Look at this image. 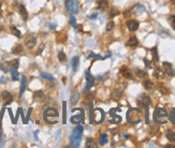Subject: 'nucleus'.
Returning <instances> with one entry per match:
<instances>
[{
  "label": "nucleus",
  "mask_w": 175,
  "mask_h": 148,
  "mask_svg": "<svg viewBox=\"0 0 175 148\" xmlns=\"http://www.w3.org/2000/svg\"><path fill=\"white\" fill-rule=\"evenodd\" d=\"M65 6H66V9L68 11H70L71 13H79V10H80V6H79L78 0H66L65 2Z\"/></svg>",
  "instance_id": "obj_6"
},
{
  "label": "nucleus",
  "mask_w": 175,
  "mask_h": 148,
  "mask_svg": "<svg viewBox=\"0 0 175 148\" xmlns=\"http://www.w3.org/2000/svg\"><path fill=\"white\" fill-rule=\"evenodd\" d=\"M135 72H137V76L141 77V78H142V77H146V75H147V74L145 73V72L141 71V70H137Z\"/></svg>",
  "instance_id": "obj_39"
},
{
  "label": "nucleus",
  "mask_w": 175,
  "mask_h": 148,
  "mask_svg": "<svg viewBox=\"0 0 175 148\" xmlns=\"http://www.w3.org/2000/svg\"><path fill=\"white\" fill-rule=\"evenodd\" d=\"M163 70H164L165 74H169L170 76H172V75L174 74L173 67H172V65L169 62H163Z\"/></svg>",
  "instance_id": "obj_15"
},
{
  "label": "nucleus",
  "mask_w": 175,
  "mask_h": 148,
  "mask_svg": "<svg viewBox=\"0 0 175 148\" xmlns=\"http://www.w3.org/2000/svg\"><path fill=\"white\" fill-rule=\"evenodd\" d=\"M84 117H85L84 111L82 109H80V114L74 115V116L71 117V123H80L81 121H84Z\"/></svg>",
  "instance_id": "obj_10"
},
{
  "label": "nucleus",
  "mask_w": 175,
  "mask_h": 148,
  "mask_svg": "<svg viewBox=\"0 0 175 148\" xmlns=\"http://www.w3.org/2000/svg\"><path fill=\"white\" fill-rule=\"evenodd\" d=\"M151 54H153V56H154V61H157L158 56H157V49H156V47L151 49Z\"/></svg>",
  "instance_id": "obj_40"
},
{
  "label": "nucleus",
  "mask_w": 175,
  "mask_h": 148,
  "mask_svg": "<svg viewBox=\"0 0 175 148\" xmlns=\"http://www.w3.org/2000/svg\"><path fill=\"white\" fill-rule=\"evenodd\" d=\"M11 71V75H12V79L14 81H17L18 79V73L17 71H16V69H10Z\"/></svg>",
  "instance_id": "obj_34"
},
{
  "label": "nucleus",
  "mask_w": 175,
  "mask_h": 148,
  "mask_svg": "<svg viewBox=\"0 0 175 148\" xmlns=\"http://www.w3.org/2000/svg\"><path fill=\"white\" fill-rule=\"evenodd\" d=\"M18 11H20V16H22L23 20H27V18H28V13H27L26 8H25L24 6H20V8H18Z\"/></svg>",
  "instance_id": "obj_19"
},
{
  "label": "nucleus",
  "mask_w": 175,
  "mask_h": 148,
  "mask_svg": "<svg viewBox=\"0 0 175 148\" xmlns=\"http://www.w3.org/2000/svg\"><path fill=\"white\" fill-rule=\"evenodd\" d=\"M167 138L172 143H175V132L172 130H168L167 131Z\"/></svg>",
  "instance_id": "obj_25"
},
{
  "label": "nucleus",
  "mask_w": 175,
  "mask_h": 148,
  "mask_svg": "<svg viewBox=\"0 0 175 148\" xmlns=\"http://www.w3.org/2000/svg\"><path fill=\"white\" fill-rule=\"evenodd\" d=\"M44 97V93H43V91H36V92L34 93V100H40V99H42Z\"/></svg>",
  "instance_id": "obj_32"
},
{
  "label": "nucleus",
  "mask_w": 175,
  "mask_h": 148,
  "mask_svg": "<svg viewBox=\"0 0 175 148\" xmlns=\"http://www.w3.org/2000/svg\"><path fill=\"white\" fill-rule=\"evenodd\" d=\"M67 104L66 102L62 103V123H66V117H67Z\"/></svg>",
  "instance_id": "obj_30"
},
{
  "label": "nucleus",
  "mask_w": 175,
  "mask_h": 148,
  "mask_svg": "<svg viewBox=\"0 0 175 148\" xmlns=\"http://www.w3.org/2000/svg\"><path fill=\"white\" fill-rule=\"evenodd\" d=\"M70 23H71V25L73 26L74 28H76V20H75V18H74V16L70 17Z\"/></svg>",
  "instance_id": "obj_44"
},
{
  "label": "nucleus",
  "mask_w": 175,
  "mask_h": 148,
  "mask_svg": "<svg viewBox=\"0 0 175 148\" xmlns=\"http://www.w3.org/2000/svg\"><path fill=\"white\" fill-rule=\"evenodd\" d=\"M106 142H108V136H106V134H102L101 140H100V145H104Z\"/></svg>",
  "instance_id": "obj_38"
},
{
  "label": "nucleus",
  "mask_w": 175,
  "mask_h": 148,
  "mask_svg": "<svg viewBox=\"0 0 175 148\" xmlns=\"http://www.w3.org/2000/svg\"><path fill=\"white\" fill-rule=\"evenodd\" d=\"M169 119V114H168L167 110L164 109H157L154 113V120L157 123H165Z\"/></svg>",
  "instance_id": "obj_3"
},
{
  "label": "nucleus",
  "mask_w": 175,
  "mask_h": 148,
  "mask_svg": "<svg viewBox=\"0 0 175 148\" xmlns=\"http://www.w3.org/2000/svg\"><path fill=\"white\" fill-rule=\"evenodd\" d=\"M0 7H1V4H0ZM0 15H1V9H0Z\"/></svg>",
  "instance_id": "obj_52"
},
{
  "label": "nucleus",
  "mask_w": 175,
  "mask_h": 148,
  "mask_svg": "<svg viewBox=\"0 0 175 148\" xmlns=\"http://www.w3.org/2000/svg\"><path fill=\"white\" fill-rule=\"evenodd\" d=\"M139 45V40H137V37L132 36L129 38V40L127 41V46H129V47H135V46Z\"/></svg>",
  "instance_id": "obj_16"
},
{
  "label": "nucleus",
  "mask_w": 175,
  "mask_h": 148,
  "mask_svg": "<svg viewBox=\"0 0 175 148\" xmlns=\"http://www.w3.org/2000/svg\"><path fill=\"white\" fill-rule=\"evenodd\" d=\"M41 76L43 77V78H45V79H48V81H52V82L55 81V78L52 76V75L48 74V73H45V72H42V73H41Z\"/></svg>",
  "instance_id": "obj_33"
},
{
  "label": "nucleus",
  "mask_w": 175,
  "mask_h": 148,
  "mask_svg": "<svg viewBox=\"0 0 175 148\" xmlns=\"http://www.w3.org/2000/svg\"><path fill=\"white\" fill-rule=\"evenodd\" d=\"M150 102H151L150 98L146 95H141L137 100V103L140 107H147L150 104Z\"/></svg>",
  "instance_id": "obj_7"
},
{
  "label": "nucleus",
  "mask_w": 175,
  "mask_h": 148,
  "mask_svg": "<svg viewBox=\"0 0 175 148\" xmlns=\"http://www.w3.org/2000/svg\"><path fill=\"white\" fill-rule=\"evenodd\" d=\"M10 29H11V32H12V34H13L15 37H17V38H20V37H22V34H20V31L17 29V28L15 27V26H11Z\"/></svg>",
  "instance_id": "obj_29"
},
{
  "label": "nucleus",
  "mask_w": 175,
  "mask_h": 148,
  "mask_svg": "<svg viewBox=\"0 0 175 148\" xmlns=\"http://www.w3.org/2000/svg\"><path fill=\"white\" fill-rule=\"evenodd\" d=\"M128 121L131 123H137L141 120V111L139 109H131L127 113Z\"/></svg>",
  "instance_id": "obj_4"
},
{
  "label": "nucleus",
  "mask_w": 175,
  "mask_h": 148,
  "mask_svg": "<svg viewBox=\"0 0 175 148\" xmlns=\"http://www.w3.org/2000/svg\"><path fill=\"white\" fill-rule=\"evenodd\" d=\"M85 74H86V79H87V86L85 87V90H84V91H87L88 89L92 86V84H94V76L90 74L89 71H86Z\"/></svg>",
  "instance_id": "obj_13"
},
{
  "label": "nucleus",
  "mask_w": 175,
  "mask_h": 148,
  "mask_svg": "<svg viewBox=\"0 0 175 148\" xmlns=\"http://www.w3.org/2000/svg\"><path fill=\"white\" fill-rule=\"evenodd\" d=\"M31 111H32V109H29V110H28L27 116H26V119H25L24 123H28V120H29V118H30V114H31Z\"/></svg>",
  "instance_id": "obj_45"
},
{
  "label": "nucleus",
  "mask_w": 175,
  "mask_h": 148,
  "mask_svg": "<svg viewBox=\"0 0 175 148\" xmlns=\"http://www.w3.org/2000/svg\"><path fill=\"white\" fill-rule=\"evenodd\" d=\"M0 136H1V130H0Z\"/></svg>",
  "instance_id": "obj_53"
},
{
  "label": "nucleus",
  "mask_w": 175,
  "mask_h": 148,
  "mask_svg": "<svg viewBox=\"0 0 175 148\" xmlns=\"http://www.w3.org/2000/svg\"><path fill=\"white\" fill-rule=\"evenodd\" d=\"M170 117H171V121L173 123H175V109L172 110L171 114H170Z\"/></svg>",
  "instance_id": "obj_43"
},
{
  "label": "nucleus",
  "mask_w": 175,
  "mask_h": 148,
  "mask_svg": "<svg viewBox=\"0 0 175 148\" xmlns=\"http://www.w3.org/2000/svg\"><path fill=\"white\" fill-rule=\"evenodd\" d=\"M127 27L130 31H132V32L137 31V30L139 29V22L135 20H129L127 22Z\"/></svg>",
  "instance_id": "obj_12"
},
{
  "label": "nucleus",
  "mask_w": 175,
  "mask_h": 148,
  "mask_svg": "<svg viewBox=\"0 0 175 148\" xmlns=\"http://www.w3.org/2000/svg\"><path fill=\"white\" fill-rule=\"evenodd\" d=\"M82 135H83V127L78 126L76 128H74L71 132V136H70V141H71V144L74 147H79L81 144Z\"/></svg>",
  "instance_id": "obj_2"
},
{
  "label": "nucleus",
  "mask_w": 175,
  "mask_h": 148,
  "mask_svg": "<svg viewBox=\"0 0 175 148\" xmlns=\"http://www.w3.org/2000/svg\"><path fill=\"white\" fill-rule=\"evenodd\" d=\"M26 83H27V78L26 76H23L22 77V85H20V95L22 96L25 91V88H26Z\"/></svg>",
  "instance_id": "obj_28"
},
{
  "label": "nucleus",
  "mask_w": 175,
  "mask_h": 148,
  "mask_svg": "<svg viewBox=\"0 0 175 148\" xmlns=\"http://www.w3.org/2000/svg\"><path fill=\"white\" fill-rule=\"evenodd\" d=\"M37 44V39L34 34H27V37L25 38V45L27 46V48L31 49L36 46Z\"/></svg>",
  "instance_id": "obj_8"
},
{
  "label": "nucleus",
  "mask_w": 175,
  "mask_h": 148,
  "mask_svg": "<svg viewBox=\"0 0 175 148\" xmlns=\"http://www.w3.org/2000/svg\"><path fill=\"white\" fill-rule=\"evenodd\" d=\"M67 40V34H65V32H59V34H57V41L59 42V43H65Z\"/></svg>",
  "instance_id": "obj_26"
},
{
  "label": "nucleus",
  "mask_w": 175,
  "mask_h": 148,
  "mask_svg": "<svg viewBox=\"0 0 175 148\" xmlns=\"http://www.w3.org/2000/svg\"><path fill=\"white\" fill-rule=\"evenodd\" d=\"M154 76H155L156 78H158V79L164 78V76H165L164 70L161 69V68H156L155 71H154Z\"/></svg>",
  "instance_id": "obj_14"
},
{
  "label": "nucleus",
  "mask_w": 175,
  "mask_h": 148,
  "mask_svg": "<svg viewBox=\"0 0 175 148\" xmlns=\"http://www.w3.org/2000/svg\"><path fill=\"white\" fill-rule=\"evenodd\" d=\"M50 28H51L52 30L55 29V28H56V25H55V24H51V25H50Z\"/></svg>",
  "instance_id": "obj_50"
},
{
  "label": "nucleus",
  "mask_w": 175,
  "mask_h": 148,
  "mask_svg": "<svg viewBox=\"0 0 175 148\" xmlns=\"http://www.w3.org/2000/svg\"><path fill=\"white\" fill-rule=\"evenodd\" d=\"M165 148H175V146H173V145H168V146H165Z\"/></svg>",
  "instance_id": "obj_51"
},
{
  "label": "nucleus",
  "mask_w": 175,
  "mask_h": 148,
  "mask_svg": "<svg viewBox=\"0 0 175 148\" xmlns=\"http://www.w3.org/2000/svg\"><path fill=\"white\" fill-rule=\"evenodd\" d=\"M118 14H119V11H118L117 9H114L113 8L111 11H110V17L113 18V17H115V16H117Z\"/></svg>",
  "instance_id": "obj_36"
},
{
  "label": "nucleus",
  "mask_w": 175,
  "mask_h": 148,
  "mask_svg": "<svg viewBox=\"0 0 175 148\" xmlns=\"http://www.w3.org/2000/svg\"><path fill=\"white\" fill-rule=\"evenodd\" d=\"M158 89L160 90V92L162 93V95H164V96H168V95H170V89L168 88L167 86L164 85V84H162V83H159L158 84Z\"/></svg>",
  "instance_id": "obj_18"
},
{
  "label": "nucleus",
  "mask_w": 175,
  "mask_h": 148,
  "mask_svg": "<svg viewBox=\"0 0 175 148\" xmlns=\"http://www.w3.org/2000/svg\"><path fill=\"white\" fill-rule=\"evenodd\" d=\"M0 83H7V78H4V77L0 78Z\"/></svg>",
  "instance_id": "obj_49"
},
{
  "label": "nucleus",
  "mask_w": 175,
  "mask_h": 148,
  "mask_svg": "<svg viewBox=\"0 0 175 148\" xmlns=\"http://www.w3.org/2000/svg\"><path fill=\"white\" fill-rule=\"evenodd\" d=\"M8 111H9V114H10V116H11V119H12V123H14V117H13L12 111H11V110H8Z\"/></svg>",
  "instance_id": "obj_48"
},
{
  "label": "nucleus",
  "mask_w": 175,
  "mask_h": 148,
  "mask_svg": "<svg viewBox=\"0 0 175 148\" xmlns=\"http://www.w3.org/2000/svg\"><path fill=\"white\" fill-rule=\"evenodd\" d=\"M143 86L144 88L146 89V90H153L154 89V84L151 81H148V79H146V81L143 82Z\"/></svg>",
  "instance_id": "obj_24"
},
{
  "label": "nucleus",
  "mask_w": 175,
  "mask_h": 148,
  "mask_svg": "<svg viewBox=\"0 0 175 148\" xmlns=\"http://www.w3.org/2000/svg\"><path fill=\"white\" fill-rule=\"evenodd\" d=\"M142 12H144V8L141 6V4H137L132 8V13L134 14H141Z\"/></svg>",
  "instance_id": "obj_23"
},
{
  "label": "nucleus",
  "mask_w": 175,
  "mask_h": 148,
  "mask_svg": "<svg viewBox=\"0 0 175 148\" xmlns=\"http://www.w3.org/2000/svg\"><path fill=\"white\" fill-rule=\"evenodd\" d=\"M58 59H59L60 62H65L67 60L66 54H65L64 52H59V53H58Z\"/></svg>",
  "instance_id": "obj_31"
},
{
  "label": "nucleus",
  "mask_w": 175,
  "mask_h": 148,
  "mask_svg": "<svg viewBox=\"0 0 175 148\" xmlns=\"http://www.w3.org/2000/svg\"><path fill=\"white\" fill-rule=\"evenodd\" d=\"M79 63H80V58H79L78 56H74V57L72 58V61H71L72 68H73V71H75V70L78 69Z\"/></svg>",
  "instance_id": "obj_21"
},
{
  "label": "nucleus",
  "mask_w": 175,
  "mask_h": 148,
  "mask_svg": "<svg viewBox=\"0 0 175 148\" xmlns=\"http://www.w3.org/2000/svg\"><path fill=\"white\" fill-rule=\"evenodd\" d=\"M9 65H10V69H16L18 68V60H13V61L9 62Z\"/></svg>",
  "instance_id": "obj_35"
},
{
  "label": "nucleus",
  "mask_w": 175,
  "mask_h": 148,
  "mask_svg": "<svg viewBox=\"0 0 175 148\" xmlns=\"http://www.w3.org/2000/svg\"><path fill=\"white\" fill-rule=\"evenodd\" d=\"M121 97V92H119V91H118V92H114V95H113V99H119Z\"/></svg>",
  "instance_id": "obj_46"
},
{
  "label": "nucleus",
  "mask_w": 175,
  "mask_h": 148,
  "mask_svg": "<svg viewBox=\"0 0 175 148\" xmlns=\"http://www.w3.org/2000/svg\"><path fill=\"white\" fill-rule=\"evenodd\" d=\"M58 111L54 107H48L46 109L43 113V118L45 120L46 123H50V124H55L57 123L58 121Z\"/></svg>",
  "instance_id": "obj_1"
},
{
  "label": "nucleus",
  "mask_w": 175,
  "mask_h": 148,
  "mask_svg": "<svg viewBox=\"0 0 175 148\" xmlns=\"http://www.w3.org/2000/svg\"><path fill=\"white\" fill-rule=\"evenodd\" d=\"M86 148H97L98 145L96 144L95 140H92V138H88L87 141H86Z\"/></svg>",
  "instance_id": "obj_22"
},
{
  "label": "nucleus",
  "mask_w": 175,
  "mask_h": 148,
  "mask_svg": "<svg viewBox=\"0 0 175 148\" xmlns=\"http://www.w3.org/2000/svg\"><path fill=\"white\" fill-rule=\"evenodd\" d=\"M97 15H98L97 13H92V14H90V15L88 16V17H89V18H92V20H95V18L97 17Z\"/></svg>",
  "instance_id": "obj_47"
},
{
  "label": "nucleus",
  "mask_w": 175,
  "mask_h": 148,
  "mask_svg": "<svg viewBox=\"0 0 175 148\" xmlns=\"http://www.w3.org/2000/svg\"><path fill=\"white\" fill-rule=\"evenodd\" d=\"M114 28V22H109L108 25H106V31H111Z\"/></svg>",
  "instance_id": "obj_41"
},
{
  "label": "nucleus",
  "mask_w": 175,
  "mask_h": 148,
  "mask_svg": "<svg viewBox=\"0 0 175 148\" xmlns=\"http://www.w3.org/2000/svg\"><path fill=\"white\" fill-rule=\"evenodd\" d=\"M98 7H99V9H101V10H106V9L109 8V1L108 0H100Z\"/></svg>",
  "instance_id": "obj_27"
},
{
  "label": "nucleus",
  "mask_w": 175,
  "mask_h": 148,
  "mask_svg": "<svg viewBox=\"0 0 175 148\" xmlns=\"http://www.w3.org/2000/svg\"><path fill=\"white\" fill-rule=\"evenodd\" d=\"M104 119V112L101 109H97L90 113V123H101Z\"/></svg>",
  "instance_id": "obj_5"
},
{
  "label": "nucleus",
  "mask_w": 175,
  "mask_h": 148,
  "mask_svg": "<svg viewBox=\"0 0 175 148\" xmlns=\"http://www.w3.org/2000/svg\"><path fill=\"white\" fill-rule=\"evenodd\" d=\"M85 98H86V100L92 101V98H94V93H92V92L86 93V95H85Z\"/></svg>",
  "instance_id": "obj_42"
},
{
  "label": "nucleus",
  "mask_w": 175,
  "mask_h": 148,
  "mask_svg": "<svg viewBox=\"0 0 175 148\" xmlns=\"http://www.w3.org/2000/svg\"><path fill=\"white\" fill-rule=\"evenodd\" d=\"M79 100H80V93H79L78 90H73V92H72V95H71V98H70V102H71L72 104H76V103L79 102Z\"/></svg>",
  "instance_id": "obj_17"
},
{
  "label": "nucleus",
  "mask_w": 175,
  "mask_h": 148,
  "mask_svg": "<svg viewBox=\"0 0 175 148\" xmlns=\"http://www.w3.org/2000/svg\"><path fill=\"white\" fill-rule=\"evenodd\" d=\"M169 22L171 23V26H172V28L175 30V15H171V16H169Z\"/></svg>",
  "instance_id": "obj_37"
},
{
  "label": "nucleus",
  "mask_w": 175,
  "mask_h": 148,
  "mask_svg": "<svg viewBox=\"0 0 175 148\" xmlns=\"http://www.w3.org/2000/svg\"><path fill=\"white\" fill-rule=\"evenodd\" d=\"M119 73L123 75L125 78H127V79H132V78H133V75H132L131 71H130L129 68L126 67V65H123V67L120 68V69H119Z\"/></svg>",
  "instance_id": "obj_9"
},
{
  "label": "nucleus",
  "mask_w": 175,
  "mask_h": 148,
  "mask_svg": "<svg viewBox=\"0 0 175 148\" xmlns=\"http://www.w3.org/2000/svg\"><path fill=\"white\" fill-rule=\"evenodd\" d=\"M12 53L14 55H20V54L23 53V46L20 45V44H16L12 48Z\"/></svg>",
  "instance_id": "obj_20"
},
{
  "label": "nucleus",
  "mask_w": 175,
  "mask_h": 148,
  "mask_svg": "<svg viewBox=\"0 0 175 148\" xmlns=\"http://www.w3.org/2000/svg\"><path fill=\"white\" fill-rule=\"evenodd\" d=\"M1 97H2V100H3V102H4V104H6V105L10 104V103H12L13 96L11 95L9 91H2Z\"/></svg>",
  "instance_id": "obj_11"
}]
</instances>
